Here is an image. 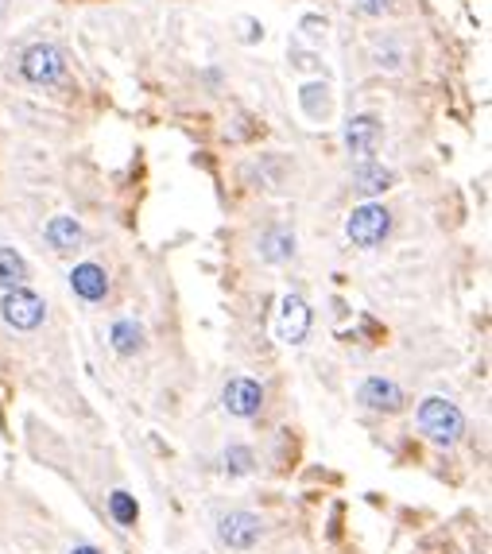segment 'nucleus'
Returning <instances> with one entry per match:
<instances>
[{"label": "nucleus", "mask_w": 492, "mask_h": 554, "mask_svg": "<svg viewBox=\"0 0 492 554\" xmlns=\"http://www.w3.org/2000/svg\"><path fill=\"white\" fill-rule=\"evenodd\" d=\"M419 426H423V434L434 446H454L457 439H462V431H465V419H462V411H457L450 400L431 396V400H423V408H419Z\"/></svg>", "instance_id": "nucleus-1"}, {"label": "nucleus", "mask_w": 492, "mask_h": 554, "mask_svg": "<svg viewBox=\"0 0 492 554\" xmlns=\"http://www.w3.org/2000/svg\"><path fill=\"white\" fill-rule=\"evenodd\" d=\"M388 233H392V213L384 206H377V202L357 206L349 213V221H345V237L357 244V249H377Z\"/></svg>", "instance_id": "nucleus-2"}, {"label": "nucleus", "mask_w": 492, "mask_h": 554, "mask_svg": "<svg viewBox=\"0 0 492 554\" xmlns=\"http://www.w3.org/2000/svg\"><path fill=\"white\" fill-rule=\"evenodd\" d=\"M20 74H24L31 85H59L67 78V59H62V51L51 47V43H36V47H28L24 59H20Z\"/></svg>", "instance_id": "nucleus-3"}, {"label": "nucleus", "mask_w": 492, "mask_h": 554, "mask_svg": "<svg viewBox=\"0 0 492 554\" xmlns=\"http://www.w3.org/2000/svg\"><path fill=\"white\" fill-rule=\"evenodd\" d=\"M0 318L12 329H36L47 318V306H43V298L36 291L12 287V291H4V298H0Z\"/></svg>", "instance_id": "nucleus-4"}, {"label": "nucleus", "mask_w": 492, "mask_h": 554, "mask_svg": "<svg viewBox=\"0 0 492 554\" xmlns=\"http://www.w3.org/2000/svg\"><path fill=\"white\" fill-rule=\"evenodd\" d=\"M218 535L233 550H249L260 542L264 524H260V516H252V511H229V516L218 519Z\"/></svg>", "instance_id": "nucleus-5"}, {"label": "nucleus", "mask_w": 492, "mask_h": 554, "mask_svg": "<svg viewBox=\"0 0 492 554\" xmlns=\"http://www.w3.org/2000/svg\"><path fill=\"white\" fill-rule=\"evenodd\" d=\"M221 403H226V411L237 415V419H252V415H260V408H264V388L249 376H237L226 384Z\"/></svg>", "instance_id": "nucleus-6"}, {"label": "nucleus", "mask_w": 492, "mask_h": 554, "mask_svg": "<svg viewBox=\"0 0 492 554\" xmlns=\"http://www.w3.org/2000/svg\"><path fill=\"white\" fill-rule=\"evenodd\" d=\"M380 140H384V128H380V121L372 113H361V116H353V121L345 124V147L357 159H369L380 147Z\"/></svg>", "instance_id": "nucleus-7"}, {"label": "nucleus", "mask_w": 492, "mask_h": 554, "mask_svg": "<svg viewBox=\"0 0 492 554\" xmlns=\"http://www.w3.org/2000/svg\"><path fill=\"white\" fill-rule=\"evenodd\" d=\"M357 400L365 403V408L372 411H400L403 408V392L395 380H384V376H369L365 384H361Z\"/></svg>", "instance_id": "nucleus-8"}, {"label": "nucleus", "mask_w": 492, "mask_h": 554, "mask_svg": "<svg viewBox=\"0 0 492 554\" xmlns=\"http://www.w3.org/2000/svg\"><path fill=\"white\" fill-rule=\"evenodd\" d=\"M70 287L85 303H101V298L109 295V275H105L101 264H78V268L70 272Z\"/></svg>", "instance_id": "nucleus-9"}, {"label": "nucleus", "mask_w": 492, "mask_h": 554, "mask_svg": "<svg viewBox=\"0 0 492 554\" xmlns=\"http://www.w3.org/2000/svg\"><path fill=\"white\" fill-rule=\"evenodd\" d=\"M280 306H283L280 311V337L298 345V341L306 337V329H310V306L298 295H287Z\"/></svg>", "instance_id": "nucleus-10"}, {"label": "nucleus", "mask_w": 492, "mask_h": 554, "mask_svg": "<svg viewBox=\"0 0 492 554\" xmlns=\"http://www.w3.org/2000/svg\"><path fill=\"white\" fill-rule=\"evenodd\" d=\"M392 170L384 167V163H372V159H361V167L353 170V183H357V190L365 198H377V194H384V190L392 186Z\"/></svg>", "instance_id": "nucleus-11"}, {"label": "nucleus", "mask_w": 492, "mask_h": 554, "mask_svg": "<svg viewBox=\"0 0 492 554\" xmlns=\"http://www.w3.org/2000/svg\"><path fill=\"white\" fill-rule=\"evenodd\" d=\"M260 256H264L267 264H283V260H291V256H295V233H291V229H283V226L267 229L264 237H260Z\"/></svg>", "instance_id": "nucleus-12"}, {"label": "nucleus", "mask_w": 492, "mask_h": 554, "mask_svg": "<svg viewBox=\"0 0 492 554\" xmlns=\"http://www.w3.org/2000/svg\"><path fill=\"white\" fill-rule=\"evenodd\" d=\"M47 244L55 252H74L82 244V226L74 218H51L47 221Z\"/></svg>", "instance_id": "nucleus-13"}, {"label": "nucleus", "mask_w": 492, "mask_h": 554, "mask_svg": "<svg viewBox=\"0 0 492 554\" xmlns=\"http://www.w3.org/2000/svg\"><path fill=\"white\" fill-rule=\"evenodd\" d=\"M113 349L121 357H132V353H140V345H144V329L140 322H132V318H121V322H113Z\"/></svg>", "instance_id": "nucleus-14"}, {"label": "nucleus", "mask_w": 492, "mask_h": 554, "mask_svg": "<svg viewBox=\"0 0 492 554\" xmlns=\"http://www.w3.org/2000/svg\"><path fill=\"white\" fill-rule=\"evenodd\" d=\"M28 283V264L16 249H0V287H24Z\"/></svg>", "instance_id": "nucleus-15"}, {"label": "nucleus", "mask_w": 492, "mask_h": 554, "mask_svg": "<svg viewBox=\"0 0 492 554\" xmlns=\"http://www.w3.org/2000/svg\"><path fill=\"white\" fill-rule=\"evenodd\" d=\"M109 511H113L116 524H124V527L136 524V500L128 496V493H113L109 496Z\"/></svg>", "instance_id": "nucleus-16"}, {"label": "nucleus", "mask_w": 492, "mask_h": 554, "mask_svg": "<svg viewBox=\"0 0 492 554\" xmlns=\"http://www.w3.org/2000/svg\"><path fill=\"white\" fill-rule=\"evenodd\" d=\"M256 465V457H252V450H249V446H229V450H226V469H229V473H249V469Z\"/></svg>", "instance_id": "nucleus-17"}, {"label": "nucleus", "mask_w": 492, "mask_h": 554, "mask_svg": "<svg viewBox=\"0 0 492 554\" xmlns=\"http://www.w3.org/2000/svg\"><path fill=\"white\" fill-rule=\"evenodd\" d=\"M303 31H306L310 43H318V39L326 36V20L322 16H303Z\"/></svg>", "instance_id": "nucleus-18"}, {"label": "nucleus", "mask_w": 492, "mask_h": 554, "mask_svg": "<svg viewBox=\"0 0 492 554\" xmlns=\"http://www.w3.org/2000/svg\"><path fill=\"white\" fill-rule=\"evenodd\" d=\"M388 4H392V0H357V8L365 16H384V8H388Z\"/></svg>", "instance_id": "nucleus-19"}, {"label": "nucleus", "mask_w": 492, "mask_h": 554, "mask_svg": "<svg viewBox=\"0 0 492 554\" xmlns=\"http://www.w3.org/2000/svg\"><path fill=\"white\" fill-rule=\"evenodd\" d=\"M70 554H101V550H98V547H74Z\"/></svg>", "instance_id": "nucleus-20"}, {"label": "nucleus", "mask_w": 492, "mask_h": 554, "mask_svg": "<svg viewBox=\"0 0 492 554\" xmlns=\"http://www.w3.org/2000/svg\"><path fill=\"white\" fill-rule=\"evenodd\" d=\"M0 12H4V0H0Z\"/></svg>", "instance_id": "nucleus-21"}]
</instances>
